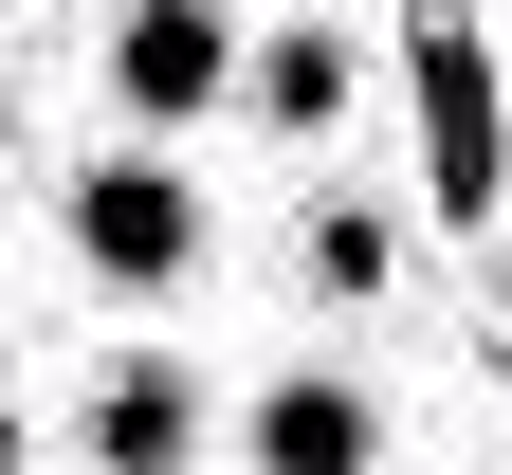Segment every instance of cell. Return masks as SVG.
<instances>
[{"label":"cell","mask_w":512,"mask_h":475,"mask_svg":"<svg viewBox=\"0 0 512 475\" xmlns=\"http://www.w3.org/2000/svg\"><path fill=\"white\" fill-rule=\"evenodd\" d=\"M55 220H74V256H92L110 293H165V275H202V183L165 165V128H147V147H92Z\"/></svg>","instance_id":"1"},{"label":"cell","mask_w":512,"mask_h":475,"mask_svg":"<svg viewBox=\"0 0 512 475\" xmlns=\"http://www.w3.org/2000/svg\"><path fill=\"white\" fill-rule=\"evenodd\" d=\"M220 92H238V19H220V0H128V19H110V110L128 128H183Z\"/></svg>","instance_id":"2"},{"label":"cell","mask_w":512,"mask_h":475,"mask_svg":"<svg viewBox=\"0 0 512 475\" xmlns=\"http://www.w3.org/2000/svg\"><path fill=\"white\" fill-rule=\"evenodd\" d=\"M74 439H92L110 475H147V457H183V439H202V384H183V366H110Z\"/></svg>","instance_id":"3"},{"label":"cell","mask_w":512,"mask_h":475,"mask_svg":"<svg viewBox=\"0 0 512 475\" xmlns=\"http://www.w3.org/2000/svg\"><path fill=\"white\" fill-rule=\"evenodd\" d=\"M256 457H275V475H348V457H384V421L348 384H275V402H256Z\"/></svg>","instance_id":"4"},{"label":"cell","mask_w":512,"mask_h":475,"mask_svg":"<svg viewBox=\"0 0 512 475\" xmlns=\"http://www.w3.org/2000/svg\"><path fill=\"white\" fill-rule=\"evenodd\" d=\"M348 110V37L330 19H293V37H256V128H293V147H311V128H330Z\"/></svg>","instance_id":"5"},{"label":"cell","mask_w":512,"mask_h":475,"mask_svg":"<svg viewBox=\"0 0 512 475\" xmlns=\"http://www.w3.org/2000/svg\"><path fill=\"white\" fill-rule=\"evenodd\" d=\"M293 256H311V293H384V275H403V256H384V201H330Z\"/></svg>","instance_id":"6"}]
</instances>
